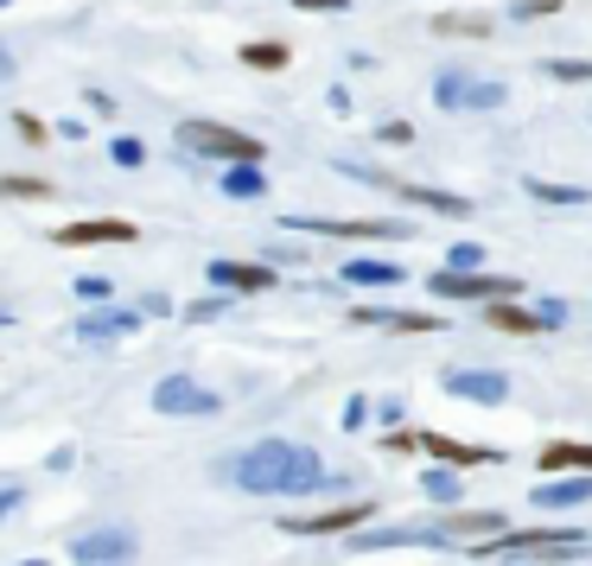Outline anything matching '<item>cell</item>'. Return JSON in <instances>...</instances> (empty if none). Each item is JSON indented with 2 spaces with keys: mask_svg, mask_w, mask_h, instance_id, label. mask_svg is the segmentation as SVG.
<instances>
[{
  "mask_svg": "<svg viewBox=\"0 0 592 566\" xmlns=\"http://www.w3.org/2000/svg\"><path fill=\"white\" fill-rule=\"evenodd\" d=\"M434 300H516V281L510 274H485V268H478V274H453V268H439L434 281Z\"/></svg>",
  "mask_w": 592,
  "mask_h": 566,
  "instance_id": "obj_7",
  "label": "cell"
},
{
  "mask_svg": "<svg viewBox=\"0 0 592 566\" xmlns=\"http://www.w3.org/2000/svg\"><path fill=\"white\" fill-rule=\"evenodd\" d=\"M541 471H586L592 478V446H580V439H554V446L541 452Z\"/></svg>",
  "mask_w": 592,
  "mask_h": 566,
  "instance_id": "obj_23",
  "label": "cell"
},
{
  "mask_svg": "<svg viewBox=\"0 0 592 566\" xmlns=\"http://www.w3.org/2000/svg\"><path fill=\"white\" fill-rule=\"evenodd\" d=\"M485 325H497V332H516V337H536L541 318L529 306H510V300H490L485 306Z\"/></svg>",
  "mask_w": 592,
  "mask_h": 566,
  "instance_id": "obj_21",
  "label": "cell"
},
{
  "mask_svg": "<svg viewBox=\"0 0 592 566\" xmlns=\"http://www.w3.org/2000/svg\"><path fill=\"white\" fill-rule=\"evenodd\" d=\"M224 306H230V300H224V293H210V300H198V306H185V318H217Z\"/></svg>",
  "mask_w": 592,
  "mask_h": 566,
  "instance_id": "obj_36",
  "label": "cell"
},
{
  "mask_svg": "<svg viewBox=\"0 0 592 566\" xmlns=\"http://www.w3.org/2000/svg\"><path fill=\"white\" fill-rule=\"evenodd\" d=\"M446 268H453V274H478V268H485V242H453V249H446Z\"/></svg>",
  "mask_w": 592,
  "mask_h": 566,
  "instance_id": "obj_29",
  "label": "cell"
},
{
  "mask_svg": "<svg viewBox=\"0 0 592 566\" xmlns=\"http://www.w3.org/2000/svg\"><path fill=\"white\" fill-rule=\"evenodd\" d=\"M13 128L27 134V140H45V122H39V115H13Z\"/></svg>",
  "mask_w": 592,
  "mask_h": 566,
  "instance_id": "obj_40",
  "label": "cell"
},
{
  "mask_svg": "<svg viewBox=\"0 0 592 566\" xmlns=\"http://www.w3.org/2000/svg\"><path fill=\"white\" fill-rule=\"evenodd\" d=\"M522 191H529V198H536V205H554V210L592 205V198H586V191H580V185H554V179H536V172H529V179H522Z\"/></svg>",
  "mask_w": 592,
  "mask_h": 566,
  "instance_id": "obj_22",
  "label": "cell"
},
{
  "mask_svg": "<svg viewBox=\"0 0 592 566\" xmlns=\"http://www.w3.org/2000/svg\"><path fill=\"white\" fill-rule=\"evenodd\" d=\"M13 71H20V64H13V52L0 45V83H13Z\"/></svg>",
  "mask_w": 592,
  "mask_h": 566,
  "instance_id": "obj_45",
  "label": "cell"
},
{
  "mask_svg": "<svg viewBox=\"0 0 592 566\" xmlns=\"http://www.w3.org/2000/svg\"><path fill=\"white\" fill-rule=\"evenodd\" d=\"M287 45L281 39H249V45H242V64H249V71H287Z\"/></svg>",
  "mask_w": 592,
  "mask_h": 566,
  "instance_id": "obj_24",
  "label": "cell"
},
{
  "mask_svg": "<svg viewBox=\"0 0 592 566\" xmlns=\"http://www.w3.org/2000/svg\"><path fill=\"white\" fill-rule=\"evenodd\" d=\"M0 7H13V0H0Z\"/></svg>",
  "mask_w": 592,
  "mask_h": 566,
  "instance_id": "obj_48",
  "label": "cell"
},
{
  "mask_svg": "<svg viewBox=\"0 0 592 566\" xmlns=\"http://www.w3.org/2000/svg\"><path fill=\"white\" fill-rule=\"evenodd\" d=\"M293 7H300V13H344L351 0H293Z\"/></svg>",
  "mask_w": 592,
  "mask_h": 566,
  "instance_id": "obj_39",
  "label": "cell"
},
{
  "mask_svg": "<svg viewBox=\"0 0 592 566\" xmlns=\"http://www.w3.org/2000/svg\"><path fill=\"white\" fill-rule=\"evenodd\" d=\"M383 446H388V452H420V433H388Z\"/></svg>",
  "mask_w": 592,
  "mask_h": 566,
  "instance_id": "obj_43",
  "label": "cell"
},
{
  "mask_svg": "<svg viewBox=\"0 0 592 566\" xmlns=\"http://www.w3.org/2000/svg\"><path fill=\"white\" fill-rule=\"evenodd\" d=\"M13 566H52V560H13Z\"/></svg>",
  "mask_w": 592,
  "mask_h": 566,
  "instance_id": "obj_47",
  "label": "cell"
},
{
  "mask_svg": "<svg viewBox=\"0 0 592 566\" xmlns=\"http://www.w3.org/2000/svg\"><path fill=\"white\" fill-rule=\"evenodd\" d=\"M376 515V503H344V510H319V515H287V535H357Z\"/></svg>",
  "mask_w": 592,
  "mask_h": 566,
  "instance_id": "obj_11",
  "label": "cell"
},
{
  "mask_svg": "<svg viewBox=\"0 0 592 566\" xmlns=\"http://www.w3.org/2000/svg\"><path fill=\"white\" fill-rule=\"evenodd\" d=\"M548 77H561V83H586V77H592V64H586V57H554V64H548Z\"/></svg>",
  "mask_w": 592,
  "mask_h": 566,
  "instance_id": "obj_33",
  "label": "cell"
},
{
  "mask_svg": "<svg viewBox=\"0 0 592 566\" xmlns=\"http://www.w3.org/2000/svg\"><path fill=\"white\" fill-rule=\"evenodd\" d=\"M446 395H459L471 408H503L510 401V376L503 369H446Z\"/></svg>",
  "mask_w": 592,
  "mask_h": 566,
  "instance_id": "obj_10",
  "label": "cell"
},
{
  "mask_svg": "<svg viewBox=\"0 0 592 566\" xmlns=\"http://www.w3.org/2000/svg\"><path fill=\"white\" fill-rule=\"evenodd\" d=\"M471 83H478V77H465V71H439V77H434V103L439 108H465V103H471Z\"/></svg>",
  "mask_w": 592,
  "mask_h": 566,
  "instance_id": "obj_27",
  "label": "cell"
},
{
  "mask_svg": "<svg viewBox=\"0 0 592 566\" xmlns=\"http://www.w3.org/2000/svg\"><path fill=\"white\" fill-rule=\"evenodd\" d=\"M20 503H27V490H20V484H0V522L20 510Z\"/></svg>",
  "mask_w": 592,
  "mask_h": 566,
  "instance_id": "obj_37",
  "label": "cell"
},
{
  "mask_svg": "<svg viewBox=\"0 0 592 566\" xmlns=\"http://www.w3.org/2000/svg\"><path fill=\"white\" fill-rule=\"evenodd\" d=\"M548 13H561V0H516L510 20H548Z\"/></svg>",
  "mask_w": 592,
  "mask_h": 566,
  "instance_id": "obj_34",
  "label": "cell"
},
{
  "mask_svg": "<svg viewBox=\"0 0 592 566\" xmlns=\"http://www.w3.org/2000/svg\"><path fill=\"white\" fill-rule=\"evenodd\" d=\"M580 503H592V478L580 471V478H561V484H541L536 490V510H580Z\"/></svg>",
  "mask_w": 592,
  "mask_h": 566,
  "instance_id": "obj_18",
  "label": "cell"
},
{
  "mask_svg": "<svg viewBox=\"0 0 592 566\" xmlns=\"http://www.w3.org/2000/svg\"><path fill=\"white\" fill-rule=\"evenodd\" d=\"M439 522H446V535H453V541H471V535L490 541V535H503V515H497V510H446Z\"/></svg>",
  "mask_w": 592,
  "mask_h": 566,
  "instance_id": "obj_17",
  "label": "cell"
},
{
  "mask_svg": "<svg viewBox=\"0 0 592 566\" xmlns=\"http://www.w3.org/2000/svg\"><path fill=\"white\" fill-rule=\"evenodd\" d=\"M503 103H510V90L490 77V83H471V103H465V108H503Z\"/></svg>",
  "mask_w": 592,
  "mask_h": 566,
  "instance_id": "obj_32",
  "label": "cell"
},
{
  "mask_svg": "<svg viewBox=\"0 0 592 566\" xmlns=\"http://www.w3.org/2000/svg\"><path fill=\"white\" fill-rule=\"evenodd\" d=\"M363 420H370V401H351V408H344V427H351V433H357Z\"/></svg>",
  "mask_w": 592,
  "mask_h": 566,
  "instance_id": "obj_44",
  "label": "cell"
},
{
  "mask_svg": "<svg viewBox=\"0 0 592 566\" xmlns=\"http://www.w3.org/2000/svg\"><path fill=\"white\" fill-rule=\"evenodd\" d=\"M134 554H141V541H134V528H122V522L83 528V535L71 541V560L77 566H128Z\"/></svg>",
  "mask_w": 592,
  "mask_h": 566,
  "instance_id": "obj_5",
  "label": "cell"
},
{
  "mask_svg": "<svg viewBox=\"0 0 592 566\" xmlns=\"http://www.w3.org/2000/svg\"><path fill=\"white\" fill-rule=\"evenodd\" d=\"M210 286H224V293H268L274 268L268 261H210Z\"/></svg>",
  "mask_w": 592,
  "mask_h": 566,
  "instance_id": "obj_15",
  "label": "cell"
},
{
  "mask_svg": "<svg viewBox=\"0 0 592 566\" xmlns=\"http://www.w3.org/2000/svg\"><path fill=\"white\" fill-rule=\"evenodd\" d=\"M536 318H541V332H554V325H567V300H541V306H536Z\"/></svg>",
  "mask_w": 592,
  "mask_h": 566,
  "instance_id": "obj_35",
  "label": "cell"
},
{
  "mask_svg": "<svg viewBox=\"0 0 592 566\" xmlns=\"http://www.w3.org/2000/svg\"><path fill=\"white\" fill-rule=\"evenodd\" d=\"M287 230L337 235V242H408L414 235L402 217H287Z\"/></svg>",
  "mask_w": 592,
  "mask_h": 566,
  "instance_id": "obj_4",
  "label": "cell"
},
{
  "mask_svg": "<svg viewBox=\"0 0 592 566\" xmlns=\"http://www.w3.org/2000/svg\"><path fill=\"white\" fill-rule=\"evenodd\" d=\"M179 147L198 159H224V166H261L268 159L256 134L230 128V122H179Z\"/></svg>",
  "mask_w": 592,
  "mask_h": 566,
  "instance_id": "obj_3",
  "label": "cell"
},
{
  "mask_svg": "<svg viewBox=\"0 0 592 566\" xmlns=\"http://www.w3.org/2000/svg\"><path fill=\"white\" fill-rule=\"evenodd\" d=\"M337 281H344V286H395V281H402V261L351 255L344 268H337Z\"/></svg>",
  "mask_w": 592,
  "mask_h": 566,
  "instance_id": "obj_16",
  "label": "cell"
},
{
  "mask_svg": "<svg viewBox=\"0 0 592 566\" xmlns=\"http://www.w3.org/2000/svg\"><path fill=\"white\" fill-rule=\"evenodd\" d=\"M134 223H122V217H83V223H64V230L52 235L58 249H96V242H134Z\"/></svg>",
  "mask_w": 592,
  "mask_h": 566,
  "instance_id": "obj_12",
  "label": "cell"
},
{
  "mask_svg": "<svg viewBox=\"0 0 592 566\" xmlns=\"http://www.w3.org/2000/svg\"><path fill=\"white\" fill-rule=\"evenodd\" d=\"M7 325H13V306H0V332H7Z\"/></svg>",
  "mask_w": 592,
  "mask_h": 566,
  "instance_id": "obj_46",
  "label": "cell"
},
{
  "mask_svg": "<svg viewBox=\"0 0 592 566\" xmlns=\"http://www.w3.org/2000/svg\"><path fill=\"white\" fill-rule=\"evenodd\" d=\"M420 490H427V503L453 510V503H459V471H453V464H434V471L420 478Z\"/></svg>",
  "mask_w": 592,
  "mask_h": 566,
  "instance_id": "obj_26",
  "label": "cell"
},
{
  "mask_svg": "<svg viewBox=\"0 0 592 566\" xmlns=\"http://www.w3.org/2000/svg\"><path fill=\"white\" fill-rule=\"evenodd\" d=\"M217 408H224V395L205 388L198 376H166V382H154V413L191 420V413H217Z\"/></svg>",
  "mask_w": 592,
  "mask_h": 566,
  "instance_id": "obj_6",
  "label": "cell"
},
{
  "mask_svg": "<svg viewBox=\"0 0 592 566\" xmlns=\"http://www.w3.org/2000/svg\"><path fill=\"white\" fill-rule=\"evenodd\" d=\"M77 300H90V306H108V300H115V281H108V274H77Z\"/></svg>",
  "mask_w": 592,
  "mask_h": 566,
  "instance_id": "obj_31",
  "label": "cell"
},
{
  "mask_svg": "<svg viewBox=\"0 0 592 566\" xmlns=\"http://www.w3.org/2000/svg\"><path fill=\"white\" fill-rule=\"evenodd\" d=\"M224 198H236V205L268 198V172L261 166H224Z\"/></svg>",
  "mask_w": 592,
  "mask_h": 566,
  "instance_id": "obj_20",
  "label": "cell"
},
{
  "mask_svg": "<svg viewBox=\"0 0 592 566\" xmlns=\"http://www.w3.org/2000/svg\"><path fill=\"white\" fill-rule=\"evenodd\" d=\"M224 478L236 490H249V496H312V490L332 484L325 459L312 446H300V439H256V446H242V452H230Z\"/></svg>",
  "mask_w": 592,
  "mask_h": 566,
  "instance_id": "obj_1",
  "label": "cell"
},
{
  "mask_svg": "<svg viewBox=\"0 0 592 566\" xmlns=\"http://www.w3.org/2000/svg\"><path fill=\"white\" fill-rule=\"evenodd\" d=\"M420 452L439 464H453V471H471V464H503V452L497 446H465V439L453 433H420Z\"/></svg>",
  "mask_w": 592,
  "mask_h": 566,
  "instance_id": "obj_13",
  "label": "cell"
},
{
  "mask_svg": "<svg viewBox=\"0 0 592 566\" xmlns=\"http://www.w3.org/2000/svg\"><path fill=\"white\" fill-rule=\"evenodd\" d=\"M108 159H115L122 172H134V166H147V147H141L134 134H115V140H108Z\"/></svg>",
  "mask_w": 592,
  "mask_h": 566,
  "instance_id": "obj_30",
  "label": "cell"
},
{
  "mask_svg": "<svg viewBox=\"0 0 592 566\" xmlns=\"http://www.w3.org/2000/svg\"><path fill=\"white\" fill-rule=\"evenodd\" d=\"M0 198H27V205H45V198H52V179H27V172H7V179H0Z\"/></svg>",
  "mask_w": 592,
  "mask_h": 566,
  "instance_id": "obj_28",
  "label": "cell"
},
{
  "mask_svg": "<svg viewBox=\"0 0 592 566\" xmlns=\"http://www.w3.org/2000/svg\"><path fill=\"white\" fill-rule=\"evenodd\" d=\"M434 32L439 39H490V20L485 13H439Z\"/></svg>",
  "mask_w": 592,
  "mask_h": 566,
  "instance_id": "obj_25",
  "label": "cell"
},
{
  "mask_svg": "<svg viewBox=\"0 0 592 566\" xmlns=\"http://www.w3.org/2000/svg\"><path fill=\"white\" fill-rule=\"evenodd\" d=\"M83 108H90V115H103V122H108V115H115V103H108L103 90H90V96H83Z\"/></svg>",
  "mask_w": 592,
  "mask_h": 566,
  "instance_id": "obj_41",
  "label": "cell"
},
{
  "mask_svg": "<svg viewBox=\"0 0 592 566\" xmlns=\"http://www.w3.org/2000/svg\"><path fill=\"white\" fill-rule=\"evenodd\" d=\"M586 554V528H503L471 547V560H567Z\"/></svg>",
  "mask_w": 592,
  "mask_h": 566,
  "instance_id": "obj_2",
  "label": "cell"
},
{
  "mask_svg": "<svg viewBox=\"0 0 592 566\" xmlns=\"http://www.w3.org/2000/svg\"><path fill=\"white\" fill-rule=\"evenodd\" d=\"M357 547H459L446 535V522H408V528H370L357 535Z\"/></svg>",
  "mask_w": 592,
  "mask_h": 566,
  "instance_id": "obj_14",
  "label": "cell"
},
{
  "mask_svg": "<svg viewBox=\"0 0 592 566\" xmlns=\"http://www.w3.org/2000/svg\"><path fill=\"white\" fill-rule=\"evenodd\" d=\"M141 318H147L141 306H96V312H83V318H77V344L108 350V344H122V337L141 332Z\"/></svg>",
  "mask_w": 592,
  "mask_h": 566,
  "instance_id": "obj_8",
  "label": "cell"
},
{
  "mask_svg": "<svg viewBox=\"0 0 592 566\" xmlns=\"http://www.w3.org/2000/svg\"><path fill=\"white\" fill-rule=\"evenodd\" d=\"M141 312H147V318H166V312H173V300H166V293H147V300H141Z\"/></svg>",
  "mask_w": 592,
  "mask_h": 566,
  "instance_id": "obj_42",
  "label": "cell"
},
{
  "mask_svg": "<svg viewBox=\"0 0 592 566\" xmlns=\"http://www.w3.org/2000/svg\"><path fill=\"white\" fill-rule=\"evenodd\" d=\"M383 140H388V147H408L414 128H408V122H383Z\"/></svg>",
  "mask_w": 592,
  "mask_h": 566,
  "instance_id": "obj_38",
  "label": "cell"
},
{
  "mask_svg": "<svg viewBox=\"0 0 592 566\" xmlns=\"http://www.w3.org/2000/svg\"><path fill=\"white\" fill-rule=\"evenodd\" d=\"M344 172H357V179L383 185V191H395V198H414V205L439 210V217H471V198H459V191H427V185H408V179H383V172H370V166H344Z\"/></svg>",
  "mask_w": 592,
  "mask_h": 566,
  "instance_id": "obj_9",
  "label": "cell"
},
{
  "mask_svg": "<svg viewBox=\"0 0 592 566\" xmlns=\"http://www.w3.org/2000/svg\"><path fill=\"white\" fill-rule=\"evenodd\" d=\"M357 325H395V332H439V312H383V306H357Z\"/></svg>",
  "mask_w": 592,
  "mask_h": 566,
  "instance_id": "obj_19",
  "label": "cell"
}]
</instances>
